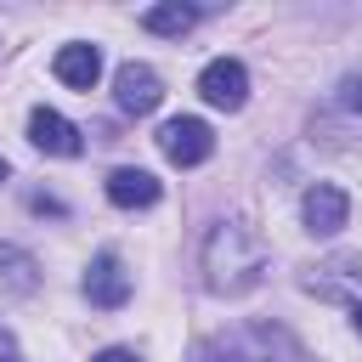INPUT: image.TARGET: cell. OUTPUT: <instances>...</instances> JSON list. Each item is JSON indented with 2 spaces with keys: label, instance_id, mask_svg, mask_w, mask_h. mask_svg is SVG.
I'll return each instance as SVG.
<instances>
[{
  "label": "cell",
  "instance_id": "obj_1",
  "mask_svg": "<svg viewBox=\"0 0 362 362\" xmlns=\"http://www.w3.org/2000/svg\"><path fill=\"white\" fill-rule=\"evenodd\" d=\"M266 238L243 221H221L204 238V283L209 294H249L266 277Z\"/></svg>",
  "mask_w": 362,
  "mask_h": 362
},
{
  "label": "cell",
  "instance_id": "obj_2",
  "mask_svg": "<svg viewBox=\"0 0 362 362\" xmlns=\"http://www.w3.org/2000/svg\"><path fill=\"white\" fill-rule=\"evenodd\" d=\"M300 288L305 294H317V300H334V305H362V255H328L322 266H311L305 277H300Z\"/></svg>",
  "mask_w": 362,
  "mask_h": 362
},
{
  "label": "cell",
  "instance_id": "obj_3",
  "mask_svg": "<svg viewBox=\"0 0 362 362\" xmlns=\"http://www.w3.org/2000/svg\"><path fill=\"white\" fill-rule=\"evenodd\" d=\"M153 141H158V153H164L170 164H181V170H192V164H204V158L215 153V130H209L204 119H192V113L164 119Z\"/></svg>",
  "mask_w": 362,
  "mask_h": 362
},
{
  "label": "cell",
  "instance_id": "obj_4",
  "mask_svg": "<svg viewBox=\"0 0 362 362\" xmlns=\"http://www.w3.org/2000/svg\"><path fill=\"white\" fill-rule=\"evenodd\" d=\"M277 334L272 328H232L198 345V362H277Z\"/></svg>",
  "mask_w": 362,
  "mask_h": 362
},
{
  "label": "cell",
  "instance_id": "obj_5",
  "mask_svg": "<svg viewBox=\"0 0 362 362\" xmlns=\"http://www.w3.org/2000/svg\"><path fill=\"white\" fill-rule=\"evenodd\" d=\"M198 96H204L215 113H238V107L249 102V68H243L238 57H215V62H204V74H198Z\"/></svg>",
  "mask_w": 362,
  "mask_h": 362
},
{
  "label": "cell",
  "instance_id": "obj_6",
  "mask_svg": "<svg viewBox=\"0 0 362 362\" xmlns=\"http://www.w3.org/2000/svg\"><path fill=\"white\" fill-rule=\"evenodd\" d=\"M113 102H119V113L147 119V113L164 102V79H158L147 62H124V68L113 74Z\"/></svg>",
  "mask_w": 362,
  "mask_h": 362
},
{
  "label": "cell",
  "instance_id": "obj_7",
  "mask_svg": "<svg viewBox=\"0 0 362 362\" xmlns=\"http://www.w3.org/2000/svg\"><path fill=\"white\" fill-rule=\"evenodd\" d=\"M300 221H305L311 238H334V232L351 221V198H345V187H334V181L305 187V198H300Z\"/></svg>",
  "mask_w": 362,
  "mask_h": 362
},
{
  "label": "cell",
  "instance_id": "obj_8",
  "mask_svg": "<svg viewBox=\"0 0 362 362\" xmlns=\"http://www.w3.org/2000/svg\"><path fill=\"white\" fill-rule=\"evenodd\" d=\"M85 300L90 305H102V311H119L124 300H130V272H124V260L113 255V249H102L90 266H85Z\"/></svg>",
  "mask_w": 362,
  "mask_h": 362
},
{
  "label": "cell",
  "instance_id": "obj_9",
  "mask_svg": "<svg viewBox=\"0 0 362 362\" xmlns=\"http://www.w3.org/2000/svg\"><path fill=\"white\" fill-rule=\"evenodd\" d=\"M28 141H34L40 153H51V158H74V153L85 147L79 124L62 119L57 107H34V113H28Z\"/></svg>",
  "mask_w": 362,
  "mask_h": 362
},
{
  "label": "cell",
  "instance_id": "obj_10",
  "mask_svg": "<svg viewBox=\"0 0 362 362\" xmlns=\"http://www.w3.org/2000/svg\"><path fill=\"white\" fill-rule=\"evenodd\" d=\"M51 74H57L68 90H96V79H102V51H96L90 40H68V45L51 57Z\"/></svg>",
  "mask_w": 362,
  "mask_h": 362
},
{
  "label": "cell",
  "instance_id": "obj_11",
  "mask_svg": "<svg viewBox=\"0 0 362 362\" xmlns=\"http://www.w3.org/2000/svg\"><path fill=\"white\" fill-rule=\"evenodd\" d=\"M158 175L153 170H136V164H124V170H113L107 175V204L113 209H153L158 204Z\"/></svg>",
  "mask_w": 362,
  "mask_h": 362
},
{
  "label": "cell",
  "instance_id": "obj_12",
  "mask_svg": "<svg viewBox=\"0 0 362 362\" xmlns=\"http://www.w3.org/2000/svg\"><path fill=\"white\" fill-rule=\"evenodd\" d=\"M198 6H181V0H158V6H147L141 11V28L147 34H164V40H181V34H192L198 28Z\"/></svg>",
  "mask_w": 362,
  "mask_h": 362
},
{
  "label": "cell",
  "instance_id": "obj_13",
  "mask_svg": "<svg viewBox=\"0 0 362 362\" xmlns=\"http://www.w3.org/2000/svg\"><path fill=\"white\" fill-rule=\"evenodd\" d=\"M0 283H6L11 294H34V283H40L34 255H28V249H17V243H0Z\"/></svg>",
  "mask_w": 362,
  "mask_h": 362
},
{
  "label": "cell",
  "instance_id": "obj_14",
  "mask_svg": "<svg viewBox=\"0 0 362 362\" xmlns=\"http://www.w3.org/2000/svg\"><path fill=\"white\" fill-rule=\"evenodd\" d=\"M339 107H351V113H362V79L351 74L345 85H339Z\"/></svg>",
  "mask_w": 362,
  "mask_h": 362
},
{
  "label": "cell",
  "instance_id": "obj_15",
  "mask_svg": "<svg viewBox=\"0 0 362 362\" xmlns=\"http://www.w3.org/2000/svg\"><path fill=\"white\" fill-rule=\"evenodd\" d=\"M90 362H141V356H136V351H124V345H107V351H96Z\"/></svg>",
  "mask_w": 362,
  "mask_h": 362
},
{
  "label": "cell",
  "instance_id": "obj_16",
  "mask_svg": "<svg viewBox=\"0 0 362 362\" xmlns=\"http://www.w3.org/2000/svg\"><path fill=\"white\" fill-rule=\"evenodd\" d=\"M0 362H17V339H11L6 322H0Z\"/></svg>",
  "mask_w": 362,
  "mask_h": 362
},
{
  "label": "cell",
  "instance_id": "obj_17",
  "mask_svg": "<svg viewBox=\"0 0 362 362\" xmlns=\"http://www.w3.org/2000/svg\"><path fill=\"white\" fill-rule=\"evenodd\" d=\"M351 322H356V334H362V305H356V317H351Z\"/></svg>",
  "mask_w": 362,
  "mask_h": 362
},
{
  "label": "cell",
  "instance_id": "obj_18",
  "mask_svg": "<svg viewBox=\"0 0 362 362\" xmlns=\"http://www.w3.org/2000/svg\"><path fill=\"white\" fill-rule=\"evenodd\" d=\"M6 175H11V170H6V158H0V181H6Z\"/></svg>",
  "mask_w": 362,
  "mask_h": 362
}]
</instances>
